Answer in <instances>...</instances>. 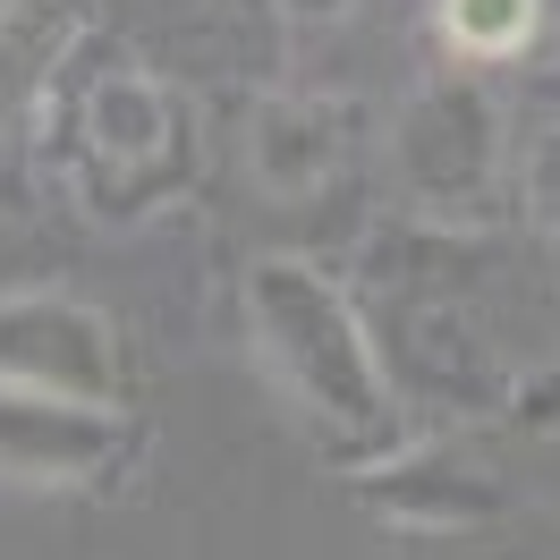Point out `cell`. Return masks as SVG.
<instances>
[{"instance_id": "obj_9", "label": "cell", "mask_w": 560, "mask_h": 560, "mask_svg": "<svg viewBox=\"0 0 560 560\" xmlns=\"http://www.w3.org/2000/svg\"><path fill=\"white\" fill-rule=\"evenodd\" d=\"M544 26V0H442V35L467 60H518Z\"/></svg>"}, {"instance_id": "obj_4", "label": "cell", "mask_w": 560, "mask_h": 560, "mask_svg": "<svg viewBox=\"0 0 560 560\" xmlns=\"http://www.w3.org/2000/svg\"><path fill=\"white\" fill-rule=\"evenodd\" d=\"M137 451V424L119 399H60V390L0 383V476L35 492L110 485Z\"/></svg>"}, {"instance_id": "obj_12", "label": "cell", "mask_w": 560, "mask_h": 560, "mask_svg": "<svg viewBox=\"0 0 560 560\" xmlns=\"http://www.w3.org/2000/svg\"><path fill=\"white\" fill-rule=\"evenodd\" d=\"M280 18H289V26H340V18H349L357 0H272Z\"/></svg>"}, {"instance_id": "obj_7", "label": "cell", "mask_w": 560, "mask_h": 560, "mask_svg": "<svg viewBox=\"0 0 560 560\" xmlns=\"http://www.w3.org/2000/svg\"><path fill=\"white\" fill-rule=\"evenodd\" d=\"M340 153H349V110L323 103V94H264L255 119H246V171L280 205L331 187Z\"/></svg>"}, {"instance_id": "obj_5", "label": "cell", "mask_w": 560, "mask_h": 560, "mask_svg": "<svg viewBox=\"0 0 560 560\" xmlns=\"http://www.w3.org/2000/svg\"><path fill=\"white\" fill-rule=\"evenodd\" d=\"M0 383L60 390V399H119V331L103 306L69 289H9L0 298Z\"/></svg>"}, {"instance_id": "obj_8", "label": "cell", "mask_w": 560, "mask_h": 560, "mask_svg": "<svg viewBox=\"0 0 560 560\" xmlns=\"http://www.w3.org/2000/svg\"><path fill=\"white\" fill-rule=\"evenodd\" d=\"M77 35H85L77 0H0V137L43 110V94L69 69Z\"/></svg>"}, {"instance_id": "obj_2", "label": "cell", "mask_w": 560, "mask_h": 560, "mask_svg": "<svg viewBox=\"0 0 560 560\" xmlns=\"http://www.w3.org/2000/svg\"><path fill=\"white\" fill-rule=\"evenodd\" d=\"M85 153H77V205L94 221H137V212L171 205L196 178V119L153 69H110L85 110Z\"/></svg>"}, {"instance_id": "obj_3", "label": "cell", "mask_w": 560, "mask_h": 560, "mask_svg": "<svg viewBox=\"0 0 560 560\" xmlns=\"http://www.w3.org/2000/svg\"><path fill=\"white\" fill-rule=\"evenodd\" d=\"M390 178L424 221H467L485 212L492 178H501V103L476 77L451 85H417L399 119H390Z\"/></svg>"}, {"instance_id": "obj_1", "label": "cell", "mask_w": 560, "mask_h": 560, "mask_svg": "<svg viewBox=\"0 0 560 560\" xmlns=\"http://www.w3.org/2000/svg\"><path fill=\"white\" fill-rule=\"evenodd\" d=\"M246 331L255 357L272 365V383L331 433L340 451H383L399 424V390L374 349V331L357 315V298L340 280L306 264V255H255L246 272Z\"/></svg>"}, {"instance_id": "obj_10", "label": "cell", "mask_w": 560, "mask_h": 560, "mask_svg": "<svg viewBox=\"0 0 560 560\" xmlns=\"http://www.w3.org/2000/svg\"><path fill=\"white\" fill-rule=\"evenodd\" d=\"M518 196H526V221H535L544 238H560V119L526 137V153H518Z\"/></svg>"}, {"instance_id": "obj_11", "label": "cell", "mask_w": 560, "mask_h": 560, "mask_svg": "<svg viewBox=\"0 0 560 560\" xmlns=\"http://www.w3.org/2000/svg\"><path fill=\"white\" fill-rule=\"evenodd\" d=\"M510 424H526V433H560V365H544V374H526V383H510Z\"/></svg>"}, {"instance_id": "obj_6", "label": "cell", "mask_w": 560, "mask_h": 560, "mask_svg": "<svg viewBox=\"0 0 560 560\" xmlns=\"http://www.w3.org/2000/svg\"><path fill=\"white\" fill-rule=\"evenodd\" d=\"M365 510L390 526H424V535H458V526H485L501 518V485H492L458 442H417V451L383 458L357 476Z\"/></svg>"}]
</instances>
